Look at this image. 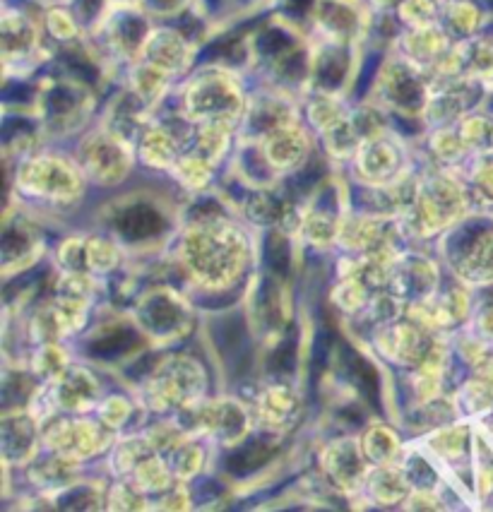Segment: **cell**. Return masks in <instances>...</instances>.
I'll use <instances>...</instances> for the list:
<instances>
[{
	"label": "cell",
	"mask_w": 493,
	"mask_h": 512,
	"mask_svg": "<svg viewBox=\"0 0 493 512\" xmlns=\"http://www.w3.org/2000/svg\"><path fill=\"white\" fill-rule=\"evenodd\" d=\"M212 335L219 351H222L224 361L229 363V368L236 375H243L251 368L253 363V351H251V339H248L246 323H243L241 315L234 318H222L217 320L212 327Z\"/></svg>",
	"instance_id": "obj_1"
},
{
	"label": "cell",
	"mask_w": 493,
	"mask_h": 512,
	"mask_svg": "<svg viewBox=\"0 0 493 512\" xmlns=\"http://www.w3.org/2000/svg\"><path fill=\"white\" fill-rule=\"evenodd\" d=\"M270 452H272V448L265 438L248 440V443L241 445L239 450L231 452L229 460H227V467L236 476H246L248 472H255L258 467H263V464L272 457Z\"/></svg>",
	"instance_id": "obj_3"
},
{
	"label": "cell",
	"mask_w": 493,
	"mask_h": 512,
	"mask_svg": "<svg viewBox=\"0 0 493 512\" xmlns=\"http://www.w3.org/2000/svg\"><path fill=\"white\" fill-rule=\"evenodd\" d=\"M294 363H296V339H284L282 347L275 351V356H272V368H275L277 373H289L294 371Z\"/></svg>",
	"instance_id": "obj_8"
},
{
	"label": "cell",
	"mask_w": 493,
	"mask_h": 512,
	"mask_svg": "<svg viewBox=\"0 0 493 512\" xmlns=\"http://www.w3.org/2000/svg\"><path fill=\"white\" fill-rule=\"evenodd\" d=\"M311 8V0H289V10L294 15H304Z\"/></svg>",
	"instance_id": "obj_10"
},
{
	"label": "cell",
	"mask_w": 493,
	"mask_h": 512,
	"mask_svg": "<svg viewBox=\"0 0 493 512\" xmlns=\"http://www.w3.org/2000/svg\"><path fill=\"white\" fill-rule=\"evenodd\" d=\"M347 65L349 58L342 49H332L330 53H325L318 65V82L325 89H340L344 75H347Z\"/></svg>",
	"instance_id": "obj_4"
},
{
	"label": "cell",
	"mask_w": 493,
	"mask_h": 512,
	"mask_svg": "<svg viewBox=\"0 0 493 512\" xmlns=\"http://www.w3.org/2000/svg\"><path fill=\"white\" fill-rule=\"evenodd\" d=\"M118 229H121V234H126L128 238H147L159 234V231L164 229V219L159 217V212L152 210V207L138 205L118 219Z\"/></svg>",
	"instance_id": "obj_2"
},
{
	"label": "cell",
	"mask_w": 493,
	"mask_h": 512,
	"mask_svg": "<svg viewBox=\"0 0 493 512\" xmlns=\"http://www.w3.org/2000/svg\"><path fill=\"white\" fill-rule=\"evenodd\" d=\"M77 8H80V13L85 20H92L94 13L99 10V0H77Z\"/></svg>",
	"instance_id": "obj_9"
},
{
	"label": "cell",
	"mask_w": 493,
	"mask_h": 512,
	"mask_svg": "<svg viewBox=\"0 0 493 512\" xmlns=\"http://www.w3.org/2000/svg\"><path fill=\"white\" fill-rule=\"evenodd\" d=\"M267 263L279 275H287L289 272V248L287 241L282 236H270L267 238Z\"/></svg>",
	"instance_id": "obj_7"
},
{
	"label": "cell",
	"mask_w": 493,
	"mask_h": 512,
	"mask_svg": "<svg viewBox=\"0 0 493 512\" xmlns=\"http://www.w3.org/2000/svg\"><path fill=\"white\" fill-rule=\"evenodd\" d=\"M349 373L354 375V380L359 383V388L366 392V397L371 400L373 407H378V378H376V373H373V368L368 366V363L361 359V356H356L354 351H349Z\"/></svg>",
	"instance_id": "obj_6"
},
{
	"label": "cell",
	"mask_w": 493,
	"mask_h": 512,
	"mask_svg": "<svg viewBox=\"0 0 493 512\" xmlns=\"http://www.w3.org/2000/svg\"><path fill=\"white\" fill-rule=\"evenodd\" d=\"M135 339L138 337H135L133 330H116L111 332V335L92 342L89 351H92L94 356H102V359H114L118 354H126V351L135 344Z\"/></svg>",
	"instance_id": "obj_5"
}]
</instances>
